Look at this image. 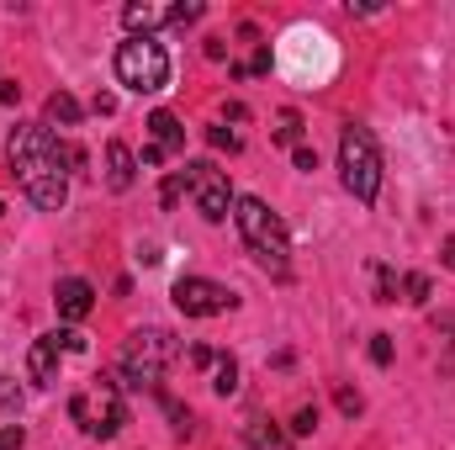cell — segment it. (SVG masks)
<instances>
[{
    "label": "cell",
    "instance_id": "6da1fadb",
    "mask_svg": "<svg viewBox=\"0 0 455 450\" xmlns=\"http://www.w3.org/2000/svg\"><path fill=\"white\" fill-rule=\"evenodd\" d=\"M5 154H11V170L21 175V191H27L43 213H59L64 197H69V175L85 170V149L53 138V127H43V122H21V127L11 133Z\"/></svg>",
    "mask_w": 455,
    "mask_h": 450
},
{
    "label": "cell",
    "instance_id": "7a4b0ae2",
    "mask_svg": "<svg viewBox=\"0 0 455 450\" xmlns=\"http://www.w3.org/2000/svg\"><path fill=\"white\" fill-rule=\"evenodd\" d=\"M233 223L243 233L249 254H254L275 281L291 276V233H286V223H281L259 197H233Z\"/></svg>",
    "mask_w": 455,
    "mask_h": 450
},
{
    "label": "cell",
    "instance_id": "3957f363",
    "mask_svg": "<svg viewBox=\"0 0 455 450\" xmlns=\"http://www.w3.org/2000/svg\"><path fill=\"white\" fill-rule=\"evenodd\" d=\"M175 334L170 329H138V334L122 344V355H116V387H159V376H164V366L175 360Z\"/></svg>",
    "mask_w": 455,
    "mask_h": 450
},
{
    "label": "cell",
    "instance_id": "277c9868",
    "mask_svg": "<svg viewBox=\"0 0 455 450\" xmlns=\"http://www.w3.org/2000/svg\"><path fill=\"white\" fill-rule=\"evenodd\" d=\"M339 170H344V191L355 202H376V191H381V149H376L371 127L349 122L339 133Z\"/></svg>",
    "mask_w": 455,
    "mask_h": 450
},
{
    "label": "cell",
    "instance_id": "5b68a950",
    "mask_svg": "<svg viewBox=\"0 0 455 450\" xmlns=\"http://www.w3.org/2000/svg\"><path fill=\"white\" fill-rule=\"evenodd\" d=\"M116 80L132 91V96H159L164 85H170V53H164V43H154V37H127L122 48H116Z\"/></svg>",
    "mask_w": 455,
    "mask_h": 450
},
{
    "label": "cell",
    "instance_id": "8992f818",
    "mask_svg": "<svg viewBox=\"0 0 455 450\" xmlns=\"http://www.w3.org/2000/svg\"><path fill=\"white\" fill-rule=\"evenodd\" d=\"M69 419H75L85 435H96V440H112L116 430L127 424V403H122L116 382H96V387L75 392V398H69Z\"/></svg>",
    "mask_w": 455,
    "mask_h": 450
},
{
    "label": "cell",
    "instance_id": "52a82bcc",
    "mask_svg": "<svg viewBox=\"0 0 455 450\" xmlns=\"http://www.w3.org/2000/svg\"><path fill=\"white\" fill-rule=\"evenodd\" d=\"M180 175H186V191H191V202H196V213H202L207 223H223L228 213H233L228 170H218L212 159H196V165H186Z\"/></svg>",
    "mask_w": 455,
    "mask_h": 450
},
{
    "label": "cell",
    "instance_id": "ba28073f",
    "mask_svg": "<svg viewBox=\"0 0 455 450\" xmlns=\"http://www.w3.org/2000/svg\"><path fill=\"white\" fill-rule=\"evenodd\" d=\"M170 297H175V308H180L186 318H218V313H228V308L238 302L223 281H207V276H180Z\"/></svg>",
    "mask_w": 455,
    "mask_h": 450
},
{
    "label": "cell",
    "instance_id": "9c48e42d",
    "mask_svg": "<svg viewBox=\"0 0 455 450\" xmlns=\"http://www.w3.org/2000/svg\"><path fill=\"white\" fill-rule=\"evenodd\" d=\"M53 308H59L64 324H80V318H91V308H96V286L80 281V276H64V281L53 286Z\"/></svg>",
    "mask_w": 455,
    "mask_h": 450
},
{
    "label": "cell",
    "instance_id": "30bf717a",
    "mask_svg": "<svg viewBox=\"0 0 455 450\" xmlns=\"http://www.w3.org/2000/svg\"><path fill=\"white\" fill-rule=\"evenodd\" d=\"M59 350H64L59 334L37 339V344L27 350V371H32V382H37V387H53V382H59Z\"/></svg>",
    "mask_w": 455,
    "mask_h": 450
},
{
    "label": "cell",
    "instance_id": "8fae6325",
    "mask_svg": "<svg viewBox=\"0 0 455 450\" xmlns=\"http://www.w3.org/2000/svg\"><path fill=\"white\" fill-rule=\"evenodd\" d=\"M148 138H154V149H159L164 159L186 149V127H180V117L175 112H154L148 117Z\"/></svg>",
    "mask_w": 455,
    "mask_h": 450
},
{
    "label": "cell",
    "instance_id": "7c38bea8",
    "mask_svg": "<svg viewBox=\"0 0 455 450\" xmlns=\"http://www.w3.org/2000/svg\"><path fill=\"white\" fill-rule=\"evenodd\" d=\"M138 181V154L127 143H107V186L112 191H127Z\"/></svg>",
    "mask_w": 455,
    "mask_h": 450
},
{
    "label": "cell",
    "instance_id": "4fadbf2b",
    "mask_svg": "<svg viewBox=\"0 0 455 450\" xmlns=\"http://www.w3.org/2000/svg\"><path fill=\"white\" fill-rule=\"evenodd\" d=\"M122 21H127V32H132V37H148L154 27H164V21H170V5L132 0V5H122Z\"/></svg>",
    "mask_w": 455,
    "mask_h": 450
},
{
    "label": "cell",
    "instance_id": "5bb4252c",
    "mask_svg": "<svg viewBox=\"0 0 455 450\" xmlns=\"http://www.w3.org/2000/svg\"><path fill=\"white\" fill-rule=\"evenodd\" d=\"M243 450H291V440H286L275 424H265V419H249V430H243Z\"/></svg>",
    "mask_w": 455,
    "mask_h": 450
},
{
    "label": "cell",
    "instance_id": "9a60e30c",
    "mask_svg": "<svg viewBox=\"0 0 455 450\" xmlns=\"http://www.w3.org/2000/svg\"><path fill=\"white\" fill-rule=\"evenodd\" d=\"M43 112H48V122H64V127H75V122H80V101H75L69 91H53Z\"/></svg>",
    "mask_w": 455,
    "mask_h": 450
},
{
    "label": "cell",
    "instance_id": "2e32d148",
    "mask_svg": "<svg viewBox=\"0 0 455 450\" xmlns=\"http://www.w3.org/2000/svg\"><path fill=\"white\" fill-rule=\"evenodd\" d=\"M212 387H218V392H238V360H233V355H218V376H212Z\"/></svg>",
    "mask_w": 455,
    "mask_h": 450
},
{
    "label": "cell",
    "instance_id": "e0dca14e",
    "mask_svg": "<svg viewBox=\"0 0 455 450\" xmlns=\"http://www.w3.org/2000/svg\"><path fill=\"white\" fill-rule=\"evenodd\" d=\"M297 138H302V117L286 112L281 117V127H275V143H291V149H297Z\"/></svg>",
    "mask_w": 455,
    "mask_h": 450
},
{
    "label": "cell",
    "instance_id": "ac0fdd59",
    "mask_svg": "<svg viewBox=\"0 0 455 450\" xmlns=\"http://www.w3.org/2000/svg\"><path fill=\"white\" fill-rule=\"evenodd\" d=\"M313 430H318V408L307 403V408H297V414H291V435H313Z\"/></svg>",
    "mask_w": 455,
    "mask_h": 450
},
{
    "label": "cell",
    "instance_id": "d6986e66",
    "mask_svg": "<svg viewBox=\"0 0 455 450\" xmlns=\"http://www.w3.org/2000/svg\"><path fill=\"white\" fill-rule=\"evenodd\" d=\"M376 302H397V276L392 270H376Z\"/></svg>",
    "mask_w": 455,
    "mask_h": 450
},
{
    "label": "cell",
    "instance_id": "ffe728a7",
    "mask_svg": "<svg viewBox=\"0 0 455 450\" xmlns=\"http://www.w3.org/2000/svg\"><path fill=\"white\" fill-rule=\"evenodd\" d=\"M403 292H408V302H429V276H419V270H413V276L403 281Z\"/></svg>",
    "mask_w": 455,
    "mask_h": 450
},
{
    "label": "cell",
    "instance_id": "44dd1931",
    "mask_svg": "<svg viewBox=\"0 0 455 450\" xmlns=\"http://www.w3.org/2000/svg\"><path fill=\"white\" fill-rule=\"evenodd\" d=\"M371 360L376 366H392V334H371Z\"/></svg>",
    "mask_w": 455,
    "mask_h": 450
},
{
    "label": "cell",
    "instance_id": "7402d4cb",
    "mask_svg": "<svg viewBox=\"0 0 455 450\" xmlns=\"http://www.w3.org/2000/svg\"><path fill=\"white\" fill-rule=\"evenodd\" d=\"M27 446V430H21V424H5V430H0V450H21Z\"/></svg>",
    "mask_w": 455,
    "mask_h": 450
},
{
    "label": "cell",
    "instance_id": "603a6c76",
    "mask_svg": "<svg viewBox=\"0 0 455 450\" xmlns=\"http://www.w3.org/2000/svg\"><path fill=\"white\" fill-rule=\"evenodd\" d=\"M334 403H339V414H349V419H355V414H360V408H365V403H360V392H355V387H339V398H334Z\"/></svg>",
    "mask_w": 455,
    "mask_h": 450
},
{
    "label": "cell",
    "instance_id": "cb8c5ba5",
    "mask_svg": "<svg viewBox=\"0 0 455 450\" xmlns=\"http://www.w3.org/2000/svg\"><path fill=\"white\" fill-rule=\"evenodd\" d=\"M164 414L175 419V435H191V414H186L180 403H170V398H164Z\"/></svg>",
    "mask_w": 455,
    "mask_h": 450
},
{
    "label": "cell",
    "instance_id": "d4e9b609",
    "mask_svg": "<svg viewBox=\"0 0 455 450\" xmlns=\"http://www.w3.org/2000/svg\"><path fill=\"white\" fill-rule=\"evenodd\" d=\"M180 191H186V175L175 170V175L164 181V207H175V202H180Z\"/></svg>",
    "mask_w": 455,
    "mask_h": 450
},
{
    "label": "cell",
    "instance_id": "484cf974",
    "mask_svg": "<svg viewBox=\"0 0 455 450\" xmlns=\"http://www.w3.org/2000/svg\"><path fill=\"white\" fill-rule=\"evenodd\" d=\"M291 159H297V170H318V154H313L307 143H297V149H291Z\"/></svg>",
    "mask_w": 455,
    "mask_h": 450
},
{
    "label": "cell",
    "instance_id": "4316f807",
    "mask_svg": "<svg viewBox=\"0 0 455 450\" xmlns=\"http://www.w3.org/2000/svg\"><path fill=\"white\" fill-rule=\"evenodd\" d=\"M59 344H64L69 355H80V350H85V334H75V329H64V334H59Z\"/></svg>",
    "mask_w": 455,
    "mask_h": 450
},
{
    "label": "cell",
    "instance_id": "83f0119b",
    "mask_svg": "<svg viewBox=\"0 0 455 450\" xmlns=\"http://www.w3.org/2000/svg\"><path fill=\"white\" fill-rule=\"evenodd\" d=\"M207 138H212V149H238V138H233V133H223V127H212Z\"/></svg>",
    "mask_w": 455,
    "mask_h": 450
},
{
    "label": "cell",
    "instance_id": "f1b7e54d",
    "mask_svg": "<svg viewBox=\"0 0 455 450\" xmlns=\"http://www.w3.org/2000/svg\"><path fill=\"white\" fill-rule=\"evenodd\" d=\"M191 360H196V366H218V355H212L207 344H196V350H191Z\"/></svg>",
    "mask_w": 455,
    "mask_h": 450
},
{
    "label": "cell",
    "instance_id": "f546056e",
    "mask_svg": "<svg viewBox=\"0 0 455 450\" xmlns=\"http://www.w3.org/2000/svg\"><path fill=\"white\" fill-rule=\"evenodd\" d=\"M116 112V96H96V117H112Z\"/></svg>",
    "mask_w": 455,
    "mask_h": 450
},
{
    "label": "cell",
    "instance_id": "4dcf8cb0",
    "mask_svg": "<svg viewBox=\"0 0 455 450\" xmlns=\"http://www.w3.org/2000/svg\"><path fill=\"white\" fill-rule=\"evenodd\" d=\"M21 96V85H11V80H0V101H16Z\"/></svg>",
    "mask_w": 455,
    "mask_h": 450
},
{
    "label": "cell",
    "instance_id": "1f68e13d",
    "mask_svg": "<svg viewBox=\"0 0 455 450\" xmlns=\"http://www.w3.org/2000/svg\"><path fill=\"white\" fill-rule=\"evenodd\" d=\"M440 265H451V270H455V238H445V249H440Z\"/></svg>",
    "mask_w": 455,
    "mask_h": 450
},
{
    "label": "cell",
    "instance_id": "d6a6232c",
    "mask_svg": "<svg viewBox=\"0 0 455 450\" xmlns=\"http://www.w3.org/2000/svg\"><path fill=\"white\" fill-rule=\"evenodd\" d=\"M0 218H5V207H0Z\"/></svg>",
    "mask_w": 455,
    "mask_h": 450
}]
</instances>
